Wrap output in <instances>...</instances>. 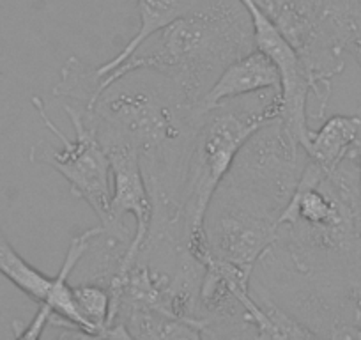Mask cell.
Returning <instances> with one entry per match:
<instances>
[{
    "label": "cell",
    "mask_w": 361,
    "mask_h": 340,
    "mask_svg": "<svg viewBox=\"0 0 361 340\" xmlns=\"http://www.w3.org/2000/svg\"><path fill=\"white\" fill-rule=\"evenodd\" d=\"M360 114H361V110H360Z\"/></svg>",
    "instance_id": "obj_19"
},
{
    "label": "cell",
    "mask_w": 361,
    "mask_h": 340,
    "mask_svg": "<svg viewBox=\"0 0 361 340\" xmlns=\"http://www.w3.org/2000/svg\"><path fill=\"white\" fill-rule=\"evenodd\" d=\"M342 165L324 172L307 159L293 197L279 218V241L300 273L361 252L357 172Z\"/></svg>",
    "instance_id": "obj_2"
},
{
    "label": "cell",
    "mask_w": 361,
    "mask_h": 340,
    "mask_svg": "<svg viewBox=\"0 0 361 340\" xmlns=\"http://www.w3.org/2000/svg\"><path fill=\"white\" fill-rule=\"evenodd\" d=\"M106 152L112 165V232H103V238L128 246L119 268L112 275L121 277L137 259L147 238L152 220V199L142 172L138 152L126 145H112Z\"/></svg>",
    "instance_id": "obj_7"
},
{
    "label": "cell",
    "mask_w": 361,
    "mask_h": 340,
    "mask_svg": "<svg viewBox=\"0 0 361 340\" xmlns=\"http://www.w3.org/2000/svg\"><path fill=\"white\" fill-rule=\"evenodd\" d=\"M253 48L252 20L241 0H220L149 37L131 57L99 80L96 99L130 73L154 71L172 80L185 102L197 109L221 71Z\"/></svg>",
    "instance_id": "obj_1"
},
{
    "label": "cell",
    "mask_w": 361,
    "mask_h": 340,
    "mask_svg": "<svg viewBox=\"0 0 361 340\" xmlns=\"http://www.w3.org/2000/svg\"><path fill=\"white\" fill-rule=\"evenodd\" d=\"M71 287L76 308L94 339H110V291L98 282H85Z\"/></svg>",
    "instance_id": "obj_14"
},
{
    "label": "cell",
    "mask_w": 361,
    "mask_h": 340,
    "mask_svg": "<svg viewBox=\"0 0 361 340\" xmlns=\"http://www.w3.org/2000/svg\"><path fill=\"white\" fill-rule=\"evenodd\" d=\"M34 109L39 114L44 126L62 142V149H55L47 142H37L29 151L32 163H44L57 170L68 181L71 195L85 200L98 214L105 234L112 232L110 200H112V165L106 149L99 142L94 126L90 124L82 107L64 103L62 109L75 128V140H69L57 124L50 119L47 105L39 96H32Z\"/></svg>",
    "instance_id": "obj_4"
},
{
    "label": "cell",
    "mask_w": 361,
    "mask_h": 340,
    "mask_svg": "<svg viewBox=\"0 0 361 340\" xmlns=\"http://www.w3.org/2000/svg\"><path fill=\"white\" fill-rule=\"evenodd\" d=\"M98 92V76L96 69L83 64L78 57H69L62 66L61 80L54 87L55 98H71L89 109Z\"/></svg>",
    "instance_id": "obj_15"
},
{
    "label": "cell",
    "mask_w": 361,
    "mask_h": 340,
    "mask_svg": "<svg viewBox=\"0 0 361 340\" xmlns=\"http://www.w3.org/2000/svg\"><path fill=\"white\" fill-rule=\"evenodd\" d=\"M0 275L8 279L13 286L18 287L27 298L36 301L37 305L47 300L51 282H54V277L44 275L32 265H29L2 232H0Z\"/></svg>",
    "instance_id": "obj_13"
},
{
    "label": "cell",
    "mask_w": 361,
    "mask_h": 340,
    "mask_svg": "<svg viewBox=\"0 0 361 340\" xmlns=\"http://www.w3.org/2000/svg\"><path fill=\"white\" fill-rule=\"evenodd\" d=\"M280 87H282V78L275 62L266 54L253 48L221 71L209 91L199 102L195 112L199 117H204L211 110L234 102L235 98L262 91H280Z\"/></svg>",
    "instance_id": "obj_9"
},
{
    "label": "cell",
    "mask_w": 361,
    "mask_h": 340,
    "mask_svg": "<svg viewBox=\"0 0 361 340\" xmlns=\"http://www.w3.org/2000/svg\"><path fill=\"white\" fill-rule=\"evenodd\" d=\"M207 220V261L231 269L245 280L252 279L260 257L279 241L276 214L221 190L214 193Z\"/></svg>",
    "instance_id": "obj_6"
},
{
    "label": "cell",
    "mask_w": 361,
    "mask_h": 340,
    "mask_svg": "<svg viewBox=\"0 0 361 340\" xmlns=\"http://www.w3.org/2000/svg\"><path fill=\"white\" fill-rule=\"evenodd\" d=\"M360 236H361V220H360Z\"/></svg>",
    "instance_id": "obj_18"
},
{
    "label": "cell",
    "mask_w": 361,
    "mask_h": 340,
    "mask_svg": "<svg viewBox=\"0 0 361 340\" xmlns=\"http://www.w3.org/2000/svg\"><path fill=\"white\" fill-rule=\"evenodd\" d=\"M216 2H220V0H138V18H140V25H138L135 36L124 44L123 50L112 61L105 62L103 66L96 68L98 83L103 76L109 75L117 66L123 64L128 57H131L156 32L165 29L166 25H170L176 20L204 11V9L211 8Z\"/></svg>",
    "instance_id": "obj_10"
},
{
    "label": "cell",
    "mask_w": 361,
    "mask_h": 340,
    "mask_svg": "<svg viewBox=\"0 0 361 340\" xmlns=\"http://www.w3.org/2000/svg\"><path fill=\"white\" fill-rule=\"evenodd\" d=\"M301 152L300 140L282 121L266 124L239 149L220 188L280 218L307 163Z\"/></svg>",
    "instance_id": "obj_5"
},
{
    "label": "cell",
    "mask_w": 361,
    "mask_h": 340,
    "mask_svg": "<svg viewBox=\"0 0 361 340\" xmlns=\"http://www.w3.org/2000/svg\"><path fill=\"white\" fill-rule=\"evenodd\" d=\"M349 158L353 159L354 165H356V172H357V213H360V220H361V128L360 133H357L356 142H354V147L350 149Z\"/></svg>",
    "instance_id": "obj_16"
},
{
    "label": "cell",
    "mask_w": 361,
    "mask_h": 340,
    "mask_svg": "<svg viewBox=\"0 0 361 340\" xmlns=\"http://www.w3.org/2000/svg\"><path fill=\"white\" fill-rule=\"evenodd\" d=\"M116 324L123 326L130 339H202L199 329L190 322L154 310H119Z\"/></svg>",
    "instance_id": "obj_12"
},
{
    "label": "cell",
    "mask_w": 361,
    "mask_h": 340,
    "mask_svg": "<svg viewBox=\"0 0 361 340\" xmlns=\"http://www.w3.org/2000/svg\"><path fill=\"white\" fill-rule=\"evenodd\" d=\"M255 2H257V6L262 9V11H266V9L271 6V2H273V0H255Z\"/></svg>",
    "instance_id": "obj_17"
},
{
    "label": "cell",
    "mask_w": 361,
    "mask_h": 340,
    "mask_svg": "<svg viewBox=\"0 0 361 340\" xmlns=\"http://www.w3.org/2000/svg\"><path fill=\"white\" fill-rule=\"evenodd\" d=\"M105 232L103 225L99 227L87 229V231L80 232L69 243L68 253H66L64 262H62L61 269H59L57 275L54 277V282H51L50 293H48L47 300L39 305V310L34 315L32 321L29 324H23L20 321H13V329H15V336L18 339H39L43 335L44 328L48 326L51 315H57V317L66 319V321L73 322L78 328H82L83 332H87L90 335V339H94V335L90 333V329L87 328L85 321L80 315L78 308H76L75 298H73V287L69 286V277H71L73 269L78 266V262L82 261L83 255L89 252L90 245L94 239H98L99 236Z\"/></svg>",
    "instance_id": "obj_8"
},
{
    "label": "cell",
    "mask_w": 361,
    "mask_h": 340,
    "mask_svg": "<svg viewBox=\"0 0 361 340\" xmlns=\"http://www.w3.org/2000/svg\"><path fill=\"white\" fill-rule=\"evenodd\" d=\"M282 117V96L273 91L267 102L253 109L231 102L211 110L197 124L190 140L185 170L179 186V214L185 225L188 248L195 259L206 262V218L213 197L228 174L239 149L255 131Z\"/></svg>",
    "instance_id": "obj_3"
},
{
    "label": "cell",
    "mask_w": 361,
    "mask_h": 340,
    "mask_svg": "<svg viewBox=\"0 0 361 340\" xmlns=\"http://www.w3.org/2000/svg\"><path fill=\"white\" fill-rule=\"evenodd\" d=\"M361 128V114L354 116H333L324 121L317 131H310L308 142L303 145L307 159L322 169L333 172L338 169L354 147Z\"/></svg>",
    "instance_id": "obj_11"
}]
</instances>
